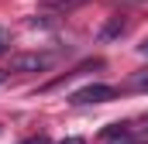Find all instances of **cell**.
Wrapping results in <instances>:
<instances>
[{"label":"cell","mask_w":148,"mask_h":144,"mask_svg":"<svg viewBox=\"0 0 148 144\" xmlns=\"http://www.w3.org/2000/svg\"><path fill=\"white\" fill-rule=\"evenodd\" d=\"M131 89H141V93H145L148 89V72H138V75L131 79Z\"/></svg>","instance_id":"5"},{"label":"cell","mask_w":148,"mask_h":144,"mask_svg":"<svg viewBox=\"0 0 148 144\" xmlns=\"http://www.w3.org/2000/svg\"><path fill=\"white\" fill-rule=\"evenodd\" d=\"M21 144H48V137H45V134H38V137H28V141H21Z\"/></svg>","instance_id":"7"},{"label":"cell","mask_w":148,"mask_h":144,"mask_svg":"<svg viewBox=\"0 0 148 144\" xmlns=\"http://www.w3.org/2000/svg\"><path fill=\"white\" fill-rule=\"evenodd\" d=\"M62 144H86L83 137H69V141H62Z\"/></svg>","instance_id":"9"},{"label":"cell","mask_w":148,"mask_h":144,"mask_svg":"<svg viewBox=\"0 0 148 144\" xmlns=\"http://www.w3.org/2000/svg\"><path fill=\"white\" fill-rule=\"evenodd\" d=\"M52 65V55H21L14 58V72H41Z\"/></svg>","instance_id":"2"},{"label":"cell","mask_w":148,"mask_h":144,"mask_svg":"<svg viewBox=\"0 0 148 144\" xmlns=\"http://www.w3.org/2000/svg\"><path fill=\"white\" fill-rule=\"evenodd\" d=\"M0 82H3V72H0Z\"/></svg>","instance_id":"10"},{"label":"cell","mask_w":148,"mask_h":144,"mask_svg":"<svg viewBox=\"0 0 148 144\" xmlns=\"http://www.w3.org/2000/svg\"><path fill=\"white\" fill-rule=\"evenodd\" d=\"M100 137H103V141H117V137L127 141V137H131V127H127V124H110V127H103Z\"/></svg>","instance_id":"4"},{"label":"cell","mask_w":148,"mask_h":144,"mask_svg":"<svg viewBox=\"0 0 148 144\" xmlns=\"http://www.w3.org/2000/svg\"><path fill=\"white\" fill-rule=\"evenodd\" d=\"M7 45H10V31H7V28H0V55L7 52Z\"/></svg>","instance_id":"6"},{"label":"cell","mask_w":148,"mask_h":144,"mask_svg":"<svg viewBox=\"0 0 148 144\" xmlns=\"http://www.w3.org/2000/svg\"><path fill=\"white\" fill-rule=\"evenodd\" d=\"M110 100H117V89H114V86H103V82H90V86L76 89L73 96H69V103H76V107H86V103H110Z\"/></svg>","instance_id":"1"},{"label":"cell","mask_w":148,"mask_h":144,"mask_svg":"<svg viewBox=\"0 0 148 144\" xmlns=\"http://www.w3.org/2000/svg\"><path fill=\"white\" fill-rule=\"evenodd\" d=\"M124 28H127L124 17H110V21L103 24V31H100V41H114L117 35H124Z\"/></svg>","instance_id":"3"},{"label":"cell","mask_w":148,"mask_h":144,"mask_svg":"<svg viewBox=\"0 0 148 144\" xmlns=\"http://www.w3.org/2000/svg\"><path fill=\"white\" fill-rule=\"evenodd\" d=\"M138 52H141V55L148 58V41H141V45H138Z\"/></svg>","instance_id":"8"}]
</instances>
